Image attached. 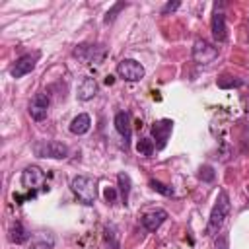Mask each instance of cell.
Listing matches in <instances>:
<instances>
[{"mask_svg": "<svg viewBox=\"0 0 249 249\" xmlns=\"http://www.w3.org/2000/svg\"><path fill=\"white\" fill-rule=\"evenodd\" d=\"M228 214H230V196H228V193L222 189V191L218 193V196H216V202H214L212 210H210V216H208V224H206L204 233H206V235L218 233V231L222 230V226H224Z\"/></svg>", "mask_w": 249, "mask_h": 249, "instance_id": "6da1fadb", "label": "cell"}, {"mask_svg": "<svg viewBox=\"0 0 249 249\" xmlns=\"http://www.w3.org/2000/svg\"><path fill=\"white\" fill-rule=\"evenodd\" d=\"M70 189L72 193L80 198V202L91 206L95 202V196H97V187H95V181L88 175H76L72 181H70Z\"/></svg>", "mask_w": 249, "mask_h": 249, "instance_id": "7a4b0ae2", "label": "cell"}, {"mask_svg": "<svg viewBox=\"0 0 249 249\" xmlns=\"http://www.w3.org/2000/svg\"><path fill=\"white\" fill-rule=\"evenodd\" d=\"M68 146L58 140H39L33 144V154L39 158H51V160H64L68 158Z\"/></svg>", "mask_w": 249, "mask_h": 249, "instance_id": "3957f363", "label": "cell"}, {"mask_svg": "<svg viewBox=\"0 0 249 249\" xmlns=\"http://www.w3.org/2000/svg\"><path fill=\"white\" fill-rule=\"evenodd\" d=\"M117 74H119L124 82H138V80L144 78L146 70H144V66H142L138 60H134V58H123V60L117 64Z\"/></svg>", "mask_w": 249, "mask_h": 249, "instance_id": "277c9868", "label": "cell"}, {"mask_svg": "<svg viewBox=\"0 0 249 249\" xmlns=\"http://www.w3.org/2000/svg\"><path fill=\"white\" fill-rule=\"evenodd\" d=\"M193 58L196 64H210L218 58V47H214L212 43L204 41V39H196L193 45Z\"/></svg>", "mask_w": 249, "mask_h": 249, "instance_id": "5b68a950", "label": "cell"}, {"mask_svg": "<svg viewBox=\"0 0 249 249\" xmlns=\"http://www.w3.org/2000/svg\"><path fill=\"white\" fill-rule=\"evenodd\" d=\"M74 56H78L86 64H101V60L105 58V49L101 45H78L74 49Z\"/></svg>", "mask_w": 249, "mask_h": 249, "instance_id": "8992f818", "label": "cell"}, {"mask_svg": "<svg viewBox=\"0 0 249 249\" xmlns=\"http://www.w3.org/2000/svg\"><path fill=\"white\" fill-rule=\"evenodd\" d=\"M37 60H39V53H27V54H21L19 58H16V62L12 64V68H10V76L12 78H23L25 74H29L33 68H35V64H37Z\"/></svg>", "mask_w": 249, "mask_h": 249, "instance_id": "52a82bcc", "label": "cell"}, {"mask_svg": "<svg viewBox=\"0 0 249 249\" xmlns=\"http://www.w3.org/2000/svg\"><path fill=\"white\" fill-rule=\"evenodd\" d=\"M21 185H23L27 191L43 189V187H45V173H43V169L37 167V165H27V167L21 171Z\"/></svg>", "mask_w": 249, "mask_h": 249, "instance_id": "ba28073f", "label": "cell"}, {"mask_svg": "<svg viewBox=\"0 0 249 249\" xmlns=\"http://www.w3.org/2000/svg\"><path fill=\"white\" fill-rule=\"evenodd\" d=\"M29 117L33 119V121H43V119H47V113H49V95L47 93H43V91H39V93H35L33 97H31V101H29Z\"/></svg>", "mask_w": 249, "mask_h": 249, "instance_id": "9c48e42d", "label": "cell"}, {"mask_svg": "<svg viewBox=\"0 0 249 249\" xmlns=\"http://www.w3.org/2000/svg\"><path fill=\"white\" fill-rule=\"evenodd\" d=\"M171 128H173V123L169 119H161V121H156L152 124V136H154V144L158 150H163L165 144H167V138L171 134Z\"/></svg>", "mask_w": 249, "mask_h": 249, "instance_id": "30bf717a", "label": "cell"}, {"mask_svg": "<svg viewBox=\"0 0 249 249\" xmlns=\"http://www.w3.org/2000/svg\"><path fill=\"white\" fill-rule=\"evenodd\" d=\"M165 220H167V212H165L163 208L150 210V212H146V214L140 218V222H142L144 230H148V231H156V230H158Z\"/></svg>", "mask_w": 249, "mask_h": 249, "instance_id": "8fae6325", "label": "cell"}, {"mask_svg": "<svg viewBox=\"0 0 249 249\" xmlns=\"http://www.w3.org/2000/svg\"><path fill=\"white\" fill-rule=\"evenodd\" d=\"M210 29H212V37L216 43H224L228 39V29H226V18L222 12H214L212 14V21H210Z\"/></svg>", "mask_w": 249, "mask_h": 249, "instance_id": "7c38bea8", "label": "cell"}, {"mask_svg": "<svg viewBox=\"0 0 249 249\" xmlns=\"http://www.w3.org/2000/svg\"><path fill=\"white\" fill-rule=\"evenodd\" d=\"M115 128H117V132L123 136L124 146H128L130 136H132V126H130V115H128L126 111H121V113L115 115Z\"/></svg>", "mask_w": 249, "mask_h": 249, "instance_id": "4fadbf2b", "label": "cell"}, {"mask_svg": "<svg viewBox=\"0 0 249 249\" xmlns=\"http://www.w3.org/2000/svg\"><path fill=\"white\" fill-rule=\"evenodd\" d=\"M95 93H97V82L91 78V76H86L80 84H78V99L80 101H89V99H93L95 97Z\"/></svg>", "mask_w": 249, "mask_h": 249, "instance_id": "5bb4252c", "label": "cell"}, {"mask_svg": "<svg viewBox=\"0 0 249 249\" xmlns=\"http://www.w3.org/2000/svg\"><path fill=\"white\" fill-rule=\"evenodd\" d=\"M54 245V237L47 231H37V233H31V239H29V249H53Z\"/></svg>", "mask_w": 249, "mask_h": 249, "instance_id": "9a60e30c", "label": "cell"}, {"mask_svg": "<svg viewBox=\"0 0 249 249\" xmlns=\"http://www.w3.org/2000/svg\"><path fill=\"white\" fill-rule=\"evenodd\" d=\"M89 126H91V119H89V115L88 113H80V115H76L72 121H70V132L72 134H86L88 130H89Z\"/></svg>", "mask_w": 249, "mask_h": 249, "instance_id": "2e32d148", "label": "cell"}, {"mask_svg": "<svg viewBox=\"0 0 249 249\" xmlns=\"http://www.w3.org/2000/svg\"><path fill=\"white\" fill-rule=\"evenodd\" d=\"M29 239H31V233L25 230V226H23L21 222L12 224V228H10V241H12V243L21 245V243H25V241H29Z\"/></svg>", "mask_w": 249, "mask_h": 249, "instance_id": "e0dca14e", "label": "cell"}, {"mask_svg": "<svg viewBox=\"0 0 249 249\" xmlns=\"http://www.w3.org/2000/svg\"><path fill=\"white\" fill-rule=\"evenodd\" d=\"M117 181H119V195H121V198L124 200V204H126V200H128V195H130V175L128 173H124V171H121L119 175H117Z\"/></svg>", "mask_w": 249, "mask_h": 249, "instance_id": "ac0fdd59", "label": "cell"}, {"mask_svg": "<svg viewBox=\"0 0 249 249\" xmlns=\"http://www.w3.org/2000/svg\"><path fill=\"white\" fill-rule=\"evenodd\" d=\"M154 150H156V144H154V140H150V138H140V140L136 142V152H138L140 156H144V158H150V156L154 154Z\"/></svg>", "mask_w": 249, "mask_h": 249, "instance_id": "d6986e66", "label": "cell"}, {"mask_svg": "<svg viewBox=\"0 0 249 249\" xmlns=\"http://www.w3.org/2000/svg\"><path fill=\"white\" fill-rule=\"evenodd\" d=\"M154 191H158L160 195H163V196H173V189L169 187V185H165V183H161V181H158V179H150V183H148Z\"/></svg>", "mask_w": 249, "mask_h": 249, "instance_id": "ffe728a7", "label": "cell"}, {"mask_svg": "<svg viewBox=\"0 0 249 249\" xmlns=\"http://www.w3.org/2000/svg\"><path fill=\"white\" fill-rule=\"evenodd\" d=\"M124 6H126L124 2H119V4H115V6H113V8H111V10L107 12V14H105V23L113 21V19H115V16H117V14H119V12H121V10L124 8Z\"/></svg>", "mask_w": 249, "mask_h": 249, "instance_id": "44dd1931", "label": "cell"}, {"mask_svg": "<svg viewBox=\"0 0 249 249\" xmlns=\"http://www.w3.org/2000/svg\"><path fill=\"white\" fill-rule=\"evenodd\" d=\"M103 196H105L107 204H115V202H117V189H113V187H107V189L103 191Z\"/></svg>", "mask_w": 249, "mask_h": 249, "instance_id": "7402d4cb", "label": "cell"}, {"mask_svg": "<svg viewBox=\"0 0 249 249\" xmlns=\"http://www.w3.org/2000/svg\"><path fill=\"white\" fill-rule=\"evenodd\" d=\"M179 6H181L179 2H167V4L161 8V16H165V14H169V12H175Z\"/></svg>", "mask_w": 249, "mask_h": 249, "instance_id": "603a6c76", "label": "cell"}, {"mask_svg": "<svg viewBox=\"0 0 249 249\" xmlns=\"http://www.w3.org/2000/svg\"><path fill=\"white\" fill-rule=\"evenodd\" d=\"M200 177H202V179H206V181H210V179H214V171H212V167H208V165H204V167L200 169Z\"/></svg>", "mask_w": 249, "mask_h": 249, "instance_id": "cb8c5ba5", "label": "cell"}, {"mask_svg": "<svg viewBox=\"0 0 249 249\" xmlns=\"http://www.w3.org/2000/svg\"><path fill=\"white\" fill-rule=\"evenodd\" d=\"M214 249H228V237L226 235H220V239L216 241Z\"/></svg>", "mask_w": 249, "mask_h": 249, "instance_id": "d4e9b609", "label": "cell"}]
</instances>
